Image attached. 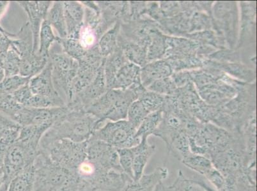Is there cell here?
Wrapping results in <instances>:
<instances>
[{
  "label": "cell",
  "instance_id": "cell-47",
  "mask_svg": "<svg viewBox=\"0 0 257 191\" xmlns=\"http://www.w3.org/2000/svg\"><path fill=\"white\" fill-rule=\"evenodd\" d=\"M154 191H178L174 186H166L163 182L159 184Z\"/></svg>",
  "mask_w": 257,
  "mask_h": 191
},
{
  "label": "cell",
  "instance_id": "cell-34",
  "mask_svg": "<svg viewBox=\"0 0 257 191\" xmlns=\"http://www.w3.org/2000/svg\"><path fill=\"white\" fill-rule=\"evenodd\" d=\"M60 46H62L63 50L70 56L74 58V60L80 62L88 50L81 46L78 39L65 38H61L57 36V40Z\"/></svg>",
  "mask_w": 257,
  "mask_h": 191
},
{
  "label": "cell",
  "instance_id": "cell-26",
  "mask_svg": "<svg viewBox=\"0 0 257 191\" xmlns=\"http://www.w3.org/2000/svg\"><path fill=\"white\" fill-rule=\"evenodd\" d=\"M46 20L51 26L57 32L59 38H67V28L63 2H53L52 6L47 14Z\"/></svg>",
  "mask_w": 257,
  "mask_h": 191
},
{
  "label": "cell",
  "instance_id": "cell-48",
  "mask_svg": "<svg viewBox=\"0 0 257 191\" xmlns=\"http://www.w3.org/2000/svg\"><path fill=\"white\" fill-rule=\"evenodd\" d=\"M76 191H97L88 184L79 182L78 190Z\"/></svg>",
  "mask_w": 257,
  "mask_h": 191
},
{
  "label": "cell",
  "instance_id": "cell-27",
  "mask_svg": "<svg viewBox=\"0 0 257 191\" xmlns=\"http://www.w3.org/2000/svg\"><path fill=\"white\" fill-rule=\"evenodd\" d=\"M35 182L34 164L22 172L9 183L7 191H33Z\"/></svg>",
  "mask_w": 257,
  "mask_h": 191
},
{
  "label": "cell",
  "instance_id": "cell-36",
  "mask_svg": "<svg viewBox=\"0 0 257 191\" xmlns=\"http://www.w3.org/2000/svg\"><path fill=\"white\" fill-rule=\"evenodd\" d=\"M150 114L139 100L131 104L127 112V120L137 130L142 121Z\"/></svg>",
  "mask_w": 257,
  "mask_h": 191
},
{
  "label": "cell",
  "instance_id": "cell-49",
  "mask_svg": "<svg viewBox=\"0 0 257 191\" xmlns=\"http://www.w3.org/2000/svg\"><path fill=\"white\" fill-rule=\"evenodd\" d=\"M9 4V2L0 1V18H1L2 15L4 14L5 11L6 10ZM1 28H2V27L1 26V25H0V29Z\"/></svg>",
  "mask_w": 257,
  "mask_h": 191
},
{
  "label": "cell",
  "instance_id": "cell-11",
  "mask_svg": "<svg viewBox=\"0 0 257 191\" xmlns=\"http://www.w3.org/2000/svg\"><path fill=\"white\" fill-rule=\"evenodd\" d=\"M107 90L104 64L100 68L94 80L81 92L74 95L71 101L66 106L70 108L85 111L86 107L104 94Z\"/></svg>",
  "mask_w": 257,
  "mask_h": 191
},
{
  "label": "cell",
  "instance_id": "cell-35",
  "mask_svg": "<svg viewBox=\"0 0 257 191\" xmlns=\"http://www.w3.org/2000/svg\"><path fill=\"white\" fill-rule=\"evenodd\" d=\"M21 58L11 48L4 58L2 62L5 78L19 76L20 71Z\"/></svg>",
  "mask_w": 257,
  "mask_h": 191
},
{
  "label": "cell",
  "instance_id": "cell-4",
  "mask_svg": "<svg viewBox=\"0 0 257 191\" xmlns=\"http://www.w3.org/2000/svg\"><path fill=\"white\" fill-rule=\"evenodd\" d=\"M86 146L87 141L77 143L62 139L40 144L38 150L56 164L74 173L86 160Z\"/></svg>",
  "mask_w": 257,
  "mask_h": 191
},
{
  "label": "cell",
  "instance_id": "cell-10",
  "mask_svg": "<svg viewBox=\"0 0 257 191\" xmlns=\"http://www.w3.org/2000/svg\"><path fill=\"white\" fill-rule=\"evenodd\" d=\"M67 106L49 108H29L23 106L14 121L21 126L47 124L52 126L54 123L68 112Z\"/></svg>",
  "mask_w": 257,
  "mask_h": 191
},
{
  "label": "cell",
  "instance_id": "cell-29",
  "mask_svg": "<svg viewBox=\"0 0 257 191\" xmlns=\"http://www.w3.org/2000/svg\"><path fill=\"white\" fill-rule=\"evenodd\" d=\"M165 34L160 29L156 30L152 36V41L147 50V62L163 60L166 51Z\"/></svg>",
  "mask_w": 257,
  "mask_h": 191
},
{
  "label": "cell",
  "instance_id": "cell-41",
  "mask_svg": "<svg viewBox=\"0 0 257 191\" xmlns=\"http://www.w3.org/2000/svg\"><path fill=\"white\" fill-rule=\"evenodd\" d=\"M117 152L121 170L133 180V154L131 148L117 149Z\"/></svg>",
  "mask_w": 257,
  "mask_h": 191
},
{
  "label": "cell",
  "instance_id": "cell-37",
  "mask_svg": "<svg viewBox=\"0 0 257 191\" xmlns=\"http://www.w3.org/2000/svg\"><path fill=\"white\" fill-rule=\"evenodd\" d=\"M30 78L20 76L5 78L0 82V92L12 94L16 90L29 83Z\"/></svg>",
  "mask_w": 257,
  "mask_h": 191
},
{
  "label": "cell",
  "instance_id": "cell-20",
  "mask_svg": "<svg viewBox=\"0 0 257 191\" xmlns=\"http://www.w3.org/2000/svg\"><path fill=\"white\" fill-rule=\"evenodd\" d=\"M20 125L0 112V158H3L8 149L15 143L20 134Z\"/></svg>",
  "mask_w": 257,
  "mask_h": 191
},
{
  "label": "cell",
  "instance_id": "cell-16",
  "mask_svg": "<svg viewBox=\"0 0 257 191\" xmlns=\"http://www.w3.org/2000/svg\"><path fill=\"white\" fill-rule=\"evenodd\" d=\"M67 38L78 39L83 24L85 8L80 2H63Z\"/></svg>",
  "mask_w": 257,
  "mask_h": 191
},
{
  "label": "cell",
  "instance_id": "cell-7",
  "mask_svg": "<svg viewBox=\"0 0 257 191\" xmlns=\"http://www.w3.org/2000/svg\"><path fill=\"white\" fill-rule=\"evenodd\" d=\"M138 98L139 95L132 88L107 90L101 96L105 121L127 120L128 108Z\"/></svg>",
  "mask_w": 257,
  "mask_h": 191
},
{
  "label": "cell",
  "instance_id": "cell-28",
  "mask_svg": "<svg viewBox=\"0 0 257 191\" xmlns=\"http://www.w3.org/2000/svg\"><path fill=\"white\" fill-rule=\"evenodd\" d=\"M186 167L202 176H205L213 168L211 160L204 156L191 152L181 160Z\"/></svg>",
  "mask_w": 257,
  "mask_h": 191
},
{
  "label": "cell",
  "instance_id": "cell-43",
  "mask_svg": "<svg viewBox=\"0 0 257 191\" xmlns=\"http://www.w3.org/2000/svg\"><path fill=\"white\" fill-rule=\"evenodd\" d=\"M33 94H34L30 90L29 84H27L16 90L15 92L12 94V96L18 104L23 106H25L29 100L31 99Z\"/></svg>",
  "mask_w": 257,
  "mask_h": 191
},
{
  "label": "cell",
  "instance_id": "cell-1",
  "mask_svg": "<svg viewBox=\"0 0 257 191\" xmlns=\"http://www.w3.org/2000/svg\"><path fill=\"white\" fill-rule=\"evenodd\" d=\"M67 108L68 112L54 123L42 137L40 144L62 139L81 143L88 141L95 130L102 126L99 120L85 110Z\"/></svg>",
  "mask_w": 257,
  "mask_h": 191
},
{
  "label": "cell",
  "instance_id": "cell-9",
  "mask_svg": "<svg viewBox=\"0 0 257 191\" xmlns=\"http://www.w3.org/2000/svg\"><path fill=\"white\" fill-rule=\"evenodd\" d=\"M86 159L98 169L123 172L119 164L117 149L104 142L92 138L88 140Z\"/></svg>",
  "mask_w": 257,
  "mask_h": 191
},
{
  "label": "cell",
  "instance_id": "cell-30",
  "mask_svg": "<svg viewBox=\"0 0 257 191\" xmlns=\"http://www.w3.org/2000/svg\"><path fill=\"white\" fill-rule=\"evenodd\" d=\"M163 120L162 110L149 114L138 128L136 136L141 139L142 137H148L153 135Z\"/></svg>",
  "mask_w": 257,
  "mask_h": 191
},
{
  "label": "cell",
  "instance_id": "cell-12",
  "mask_svg": "<svg viewBox=\"0 0 257 191\" xmlns=\"http://www.w3.org/2000/svg\"><path fill=\"white\" fill-rule=\"evenodd\" d=\"M16 3L25 10L29 20V24L34 38V52L38 53L39 34L42 24L46 20L49 10L52 6L50 1H21Z\"/></svg>",
  "mask_w": 257,
  "mask_h": 191
},
{
  "label": "cell",
  "instance_id": "cell-6",
  "mask_svg": "<svg viewBox=\"0 0 257 191\" xmlns=\"http://www.w3.org/2000/svg\"><path fill=\"white\" fill-rule=\"evenodd\" d=\"M136 134L137 130L127 120L106 121L95 130L90 138L104 142L116 149L130 148L141 140Z\"/></svg>",
  "mask_w": 257,
  "mask_h": 191
},
{
  "label": "cell",
  "instance_id": "cell-50",
  "mask_svg": "<svg viewBox=\"0 0 257 191\" xmlns=\"http://www.w3.org/2000/svg\"><path fill=\"white\" fill-rule=\"evenodd\" d=\"M5 183V176L3 169V164L0 167V188L2 186H4Z\"/></svg>",
  "mask_w": 257,
  "mask_h": 191
},
{
  "label": "cell",
  "instance_id": "cell-24",
  "mask_svg": "<svg viewBox=\"0 0 257 191\" xmlns=\"http://www.w3.org/2000/svg\"><path fill=\"white\" fill-rule=\"evenodd\" d=\"M48 60L49 58L43 56L38 53H33L21 58L20 76L32 78L43 71Z\"/></svg>",
  "mask_w": 257,
  "mask_h": 191
},
{
  "label": "cell",
  "instance_id": "cell-14",
  "mask_svg": "<svg viewBox=\"0 0 257 191\" xmlns=\"http://www.w3.org/2000/svg\"><path fill=\"white\" fill-rule=\"evenodd\" d=\"M133 154V180H139L144 174L147 163L155 153L156 146L149 143L147 137H142L137 146L131 148Z\"/></svg>",
  "mask_w": 257,
  "mask_h": 191
},
{
  "label": "cell",
  "instance_id": "cell-44",
  "mask_svg": "<svg viewBox=\"0 0 257 191\" xmlns=\"http://www.w3.org/2000/svg\"><path fill=\"white\" fill-rule=\"evenodd\" d=\"M14 36V34H11L6 30L0 29V57L4 60L6 53L11 48V38Z\"/></svg>",
  "mask_w": 257,
  "mask_h": 191
},
{
  "label": "cell",
  "instance_id": "cell-25",
  "mask_svg": "<svg viewBox=\"0 0 257 191\" xmlns=\"http://www.w3.org/2000/svg\"><path fill=\"white\" fill-rule=\"evenodd\" d=\"M121 22L118 20L113 26L105 32L98 42L97 48L100 55L104 58L108 57L118 48V40L120 34Z\"/></svg>",
  "mask_w": 257,
  "mask_h": 191
},
{
  "label": "cell",
  "instance_id": "cell-2",
  "mask_svg": "<svg viewBox=\"0 0 257 191\" xmlns=\"http://www.w3.org/2000/svg\"><path fill=\"white\" fill-rule=\"evenodd\" d=\"M49 62L54 86L67 106L72 98V83L78 72V62L65 53L57 42L51 46Z\"/></svg>",
  "mask_w": 257,
  "mask_h": 191
},
{
  "label": "cell",
  "instance_id": "cell-33",
  "mask_svg": "<svg viewBox=\"0 0 257 191\" xmlns=\"http://www.w3.org/2000/svg\"><path fill=\"white\" fill-rule=\"evenodd\" d=\"M165 96H166L151 92L146 88L139 96L138 100L143 104L144 108L151 114L154 112L162 110L164 106Z\"/></svg>",
  "mask_w": 257,
  "mask_h": 191
},
{
  "label": "cell",
  "instance_id": "cell-38",
  "mask_svg": "<svg viewBox=\"0 0 257 191\" xmlns=\"http://www.w3.org/2000/svg\"><path fill=\"white\" fill-rule=\"evenodd\" d=\"M22 107L16 102L12 94L0 92V112L14 120Z\"/></svg>",
  "mask_w": 257,
  "mask_h": 191
},
{
  "label": "cell",
  "instance_id": "cell-46",
  "mask_svg": "<svg viewBox=\"0 0 257 191\" xmlns=\"http://www.w3.org/2000/svg\"><path fill=\"white\" fill-rule=\"evenodd\" d=\"M193 180L195 181L198 184H199L200 186H202V187L206 191H216L214 190V188L210 187L209 184H208L204 179L200 178V177L197 176L196 177V178H193Z\"/></svg>",
  "mask_w": 257,
  "mask_h": 191
},
{
  "label": "cell",
  "instance_id": "cell-45",
  "mask_svg": "<svg viewBox=\"0 0 257 191\" xmlns=\"http://www.w3.org/2000/svg\"><path fill=\"white\" fill-rule=\"evenodd\" d=\"M79 183V181L78 178L74 179L56 191H76L78 190Z\"/></svg>",
  "mask_w": 257,
  "mask_h": 191
},
{
  "label": "cell",
  "instance_id": "cell-15",
  "mask_svg": "<svg viewBox=\"0 0 257 191\" xmlns=\"http://www.w3.org/2000/svg\"><path fill=\"white\" fill-rule=\"evenodd\" d=\"M29 85L34 94L43 96L55 100H63L54 86L52 68L49 60L41 73L30 78Z\"/></svg>",
  "mask_w": 257,
  "mask_h": 191
},
{
  "label": "cell",
  "instance_id": "cell-17",
  "mask_svg": "<svg viewBox=\"0 0 257 191\" xmlns=\"http://www.w3.org/2000/svg\"><path fill=\"white\" fill-rule=\"evenodd\" d=\"M168 174L167 168L158 167L152 173L144 174L139 180L128 182L120 191H154L159 184L167 178Z\"/></svg>",
  "mask_w": 257,
  "mask_h": 191
},
{
  "label": "cell",
  "instance_id": "cell-8",
  "mask_svg": "<svg viewBox=\"0 0 257 191\" xmlns=\"http://www.w3.org/2000/svg\"><path fill=\"white\" fill-rule=\"evenodd\" d=\"M37 154L18 141L8 149L3 158L6 190L13 178L34 164Z\"/></svg>",
  "mask_w": 257,
  "mask_h": 191
},
{
  "label": "cell",
  "instance_id": "cell-39",
  "mask_svg": "<svg viewBox=\"0 0 257 191\" xmlns=\"http://www.w3.org/2000/svg\"><path fill=\"white\" fill-rule=\"evenodd\" d=\"M147 90L163 96H171L174 94L177 87L171 76L154 81L147 88Z\"/></svg>",
  "mask_w": 257,
  "mask_h": 191
},
{
  "label": "cell",
  "instance_id": "cell-18",
  "mask_svg": "<svg viewBox=\"0 0 257 191\" xmlns=\"http://www.w3.org/2000/svg\"><path fill=\"white\" fill-rule=\"evenodd\" d=\"M173 74L174 71L168 62L164 60H160L148 62L141 68L140 78L142 85L147 88L154 81L170 78Z\"/></svg>",
  "mask_w": 257,
  "mask_h": 191
},
{
  "label": "cell",
  "instance_id": "cell-51",
  "mask_svg": "<svg viewBox=\"0 0 257 191\" xmlns=\"http://www.w3.org/2000/svg\"><path fill=\"white\" fill-rule=\"evenodd\" d=\"M5 78V74L3 68L0 66V82H1Z\"/></svg>",
  "mask_w": 257,
  "mask_h": 191
},
{
  "label": "cell",
  "instance_id": "cell-21",
  "mask_svg": "<svg viewBox=\"0 0 257 191\" xmlns=\"http://www.w3.org/2000/svg\"><path fill=\"white\" fill-rule=\"evenodd\" d=\"M11 48L21 58L28 56L34 52V38L29 22L21 28L17 34L11 38Z\"/></svg>",
  "mask_w": 257,
  "mask_h": 191
},
{
  "label": "cell",
  "instance_id": "cell-13",
  "mask_svg": "<svg viewBox=\"0 0 257 191\" xmlns=\"http://www.w3.org/2000/svg\"><path fill=\"white\" fill-rule=\"evenodd\" d=\"M240 4V34L236 48L255 44L256 2H241Z\"/></svg>",
  "mask_w": 257,
  "mask_h": 191
},
{
  "label": "cell",
  "instance_id": "cell-5",
  "mask_svg": "<svg viewBox=\"0 0 257 191\" xmlns=\"http://www.w3.org/2000/svg\"><path fill=\"white\" fill-rule=\"evenodd\" d=\"M212 8V28L225 40L230 50L237 46L239 30V12L237 2H218Z\"/></svg>",
  "mask_w": 257,
  "mask_h": 191
},
{
  "label": "cell",
  "instance_id": "cell-40",
  "mask_svg": "<svg viewBox=\"0 0 257 191\" xmlns=\"http://www.w3.org/2000/svg\"><path fill=\"white\" fill-rule=\"evenodd\" d=\"M172 185L178 191H206L193 178H186L182 170H179L176 180Z\"/></svg>",
  "mask_w": 257,
  "mask_h": 191
},
{
  "label": "cell",
  "instance_id": "cell-31",
  "mask_svg": "<svg viewBox=\"0 0 257 191\" xmlns=\"http://www.w3.org/2000/svg\"><path fill=\"white\" fill-rule=\"evenodd\" d=\"M57 36L54 34L52 27L44 20L42 24L39 34V46L38 54L43 56L49 58V52Z\"/></svg>",
  "mask_w": 257,
  "mask_h": 191
},
{
  "label": "cell",
  "instance_id": "cell-23",
  "mask_svg": "<svg viewBox=\"0 0 257 191\" xmlns=\"http://www.w3.org/2000/svg\"><path fill=\"white\" fill-rule=\"evenodd\" d=\"M51 126L30 125L22 126L17 140L35 152H38L42 137L51 128Z\"/></svg>",
  "mask_w": 257,
  "mask_h": 191
},
{
  "label": "cell",
  "instance_id": "cell-32",
  "mask_svg": "<svg viewBox=\"0 0 257 191\" xmlns=\"http://www.w3.org/2000/svg\"><path fill=\"white\" fill-rule=\"evenodd\" d=\"M168 152L172 154L177 160H181L190 154L189 139L186 132H182L173 140L170 145L167 146Z\"/></svg>",
  "mask_w": 257,
  "mask_h": 191
},
{
  "label": "cell",
  "instance_id": "cell-52",
  "mask_svg": "<svg viewBox=\"0 0 257 191\" xmlns=\"http://www.w3.org/2000/svg\"><path fill=\"white\" fill-rule=\"evenodd\" d=\"M2 62H3V59L0 57V66L2 67Z\"/></svg>",
  "mask_w": 257,
  "mask_h": 191
},
{
  "label": "cell",
  "instance_id": "cell-19",
  "mask_svg": "<svg viewBox=\"0 0 257 191\" xmlns=\"http://www.w3.org/2000/svg\"><path fill=\"white\" fill-rule=\"evenodd\" d=\"M140 72L141 67L128 60L116 72L108 90H127L135 84L141 82Z\"/></svg>",
  "mask_w": 257,
  "mask_h": 191
},
{
  "label": "cell",
  "instance_id": "cell-3",
  "mask_svg": "<svg viewBox=\"0 0 257 191\" xmlns=\"http://www.w3.org/2000/svg\"><path fill=\"white\" fill-rule=\"evenodd\" d=\"M34 166L35 182L33 191H56L78 178L73 172L56 164L39 150Z\"/></svg>",
  "mask_w": 257,
  "mask_h": 191
},
{
  "label": "cell",
  "instance_id": "cell-42",
  "mask_svg": "<svg viewBox=\"0 0 257 191\" xmlns=\"http://www.w3.org/2000/svg\"><path fill=\"white\" fill-rule=\"evenodd\" d=\"M205 177L209 182L210 184L212 186H214L215 190L216 191H226V184L225 178L214 167Z\"/></svg>",
  "mask_w": 257,
  "mask_h": 191
},
{
  "label": "cell",
  "instance_id": "cell-22",
  "mask_svg": "<svg viewBox=\"0 0 257 191\" xmlns=\"http://www.w3.org/2000/svg\"><path fill=\"white\" fill-rule=\"evenodd\" d=\"M118 46L121 48L123 54L130 62L138 65L140 67H144L148 64L147 62V50L146 46L139 45L134 42L123 38L119 34Z\"/></svg>",
  "mask_w": 257,
  "mask_h": 191
}]
</instances>
